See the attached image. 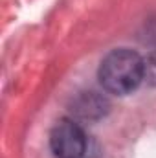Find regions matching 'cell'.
Listing matches in <instances>:
<instances>
[{
  "instance_id": "1",
  "label": "cell",
  "mask_w": 156,
  "mask_h": 158,
  "mask_svg": "<svg viewBox=\"0 0 156 158\" xmlns=\"http://www.w3.org/2000/svg\"><path fill=\"white\" fill-rule=\"evenodd\" d=\"M145 79V61L132 50L119 48L110 52L99 66V81L110 94L125 96Z\"/></svg>"
},
{
  "instance_id": "2",
  "label": "cell",
  "mask_w": 156,
  "mask_h": 158,
  "mask_svg": "<svg viewBox=\"0 0 156 158\" xmlns=\"http://www.w3.org/2000/svg\"><path fill=\"white\" fill-rule=\"evenodd\" d=\"M50 147L57 158H84L86 136L72 119H61L50 132Z\"/></svg>"
},
{
  "instance_id": "3",
  "label": "cell",
  "mask_w": 156,
  "mask_h": 158,
  "mask_svg": "<svg viewBox=\"0 0 156 158\" xmlns=\"http://www.w3.org/2000/svg\"><path fill=\"white\" fill-rule=\"evenodd\" d=\"M105 107H107V101L101 96H97L96 92H88L79 99L76 110L83 118H94V116H101L105 112Z\"/></svg>"
},
{
  "instance_id": "4",
  "label": "cell",
  "mask_w": 156,
  "mask_h": 158,
  "mask_svg": "<svg viewBox=\"0 0 156 158\" xmlns=\"http://www.w3.org/2000/svg\"><path fill=\"white\" fill-rule=\"evenodd\" d=\"M145 79L151 85H156V53L145 59Z\"/></svg>"
}]
</instances>
